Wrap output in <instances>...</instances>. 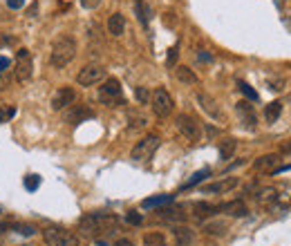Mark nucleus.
Returning a JSON list of instances; mask_svg holds the SVG:
<instances>
[{
  "instance_id": "f257e3e1",
  "label": "nucleus",
  "mask_w": 291,
  "mask_h": 246,
  "mask_svg": "<svg viewBox=\"0 0 291 246\" xmlns=\"http://www.w3.org/2000/svg\"><path fill=\"white\" fill-rule=\"evenodd\" d=\"M119 228V217L112 212H87L78 219V231L85 237H97V235H112Z\"/></svg>"
},
{
  "instance_id": "9d476101",
  "label": "nucleus",
  "mask_w": 291,
  "mask_h": 246,
  "mask_svg": "<svg viewBox=\"0 0 291 246\" xmlns=\"http://www.w3.org/2000/svg\"><path fill=\"white\" fill-rule=\"evenodd\" d=\"M74 99H76V92H74V87H70V85L58 87V90L54 92V97H52V110L54 112L65 110V107H70L74 103Z\"/></svg>"
},
{
  "instance_id": "ddd939ff",
  "label": "nucleus",
  "mask_w": 291,
  "mask_h": 246,
  "mask_svg": "<svg viewBox=\"0 0 291 246\" xmlns=\"http://www.w3.org/2000/svg\"><path fill=\"white\" fill-rule=\"evenodd\" d=\"M280 161V155L278 152H269V155H262L253 161V170L255 173H271L276 168V164Z\"/></svg>"
},
{
  "instance_id": "cd10ccee",
  "label": "nucleus",
  "mask_w": 291,
  "mask_h": 246,
  "mask_svg": "<svg viewBox=\"0 0 291 246\" xmlns=\"http://www.w3.org/2000/svg\"><path fill=\"white\" fill-rule=\"evenodd\" d=\"M211 175V168H202V170H197V173L193 175V177L188 179V181L184 183V186H182V190H186V188H193V186H197V183H202L204 179L209 177Z\"/></svg>"
},
{
  "instance_id": "6ab92c4d",
  "label": "nucleus",
  "mask_w": 291,
  "mask_h": 246,
  "mask_svg": "<svg viewBox=\"0 0 291 246\" xmlns=\"http://www.w3.org/2000/svg\"><path fill=\"white\" fill-rule=\"evenodd\" d=\"M123 32H126V16L116 11V14H112L110 18H108V34L123 36Z\"/></svg>"
},
{
  "instance_id": "c756f323",
  "label": "nucleus",
  "mask_w": 291,
  "mask_h": 246,
  "mask_svg": "<svg viewBox=\"0 0 291 246\" xmlns=\"http://www.w3.org/2000/svg\"><path fill=\"white\" fill-rule=\"evenodd\" d=\"M238 87H240V92H242V94L249 99V101H257V99H260V97H257V92L253 90V87L249 85V83H244V81H238Z\"/></svg>"
},
{
  "instance_id": "39448f33",
  "label": "nucleus",
  "mask_w": 291,
  "mask_h": 246,
  "mask_svg": "<svg viewBox=\"0 0 291 246\" xmlns=\"http://www.w3.org/2000/svg\"><path fill=\"white\" fill-rule=\"evenodd\" d=\"M43 240L47 246H78V237L63 226H47L43 231Z\"/></svg>"
},
{
  "instance_id": "ea45409f",
  "label": "nucleus",
  "mask_w": 291,
  "mask_h": 246,
  "mask_svg": "<svg viewBox=\"0 0 291 246\" xmlns=\"http://www.w3.org/2000/svg\"><path fill=\"white\" fill-rule=\"evenodd\" d=\"M25 5V0H7V7L9 9H20Z\"/></svg>"
},
{
  "instance_id": "393cba45",
  "label": "nucleus",
  "mask_w": 291,
  "mask_h": 246,
  "mask_svg": "<svg viewBox=\"0 0 291 246\" xmlns=\"http://www.w3.org/2000/svg\"><path fill=\"white\" fill-rule=\"evenodd\" d=\"M282 112V103L280 101H271L269 105H264V121L267 123H276L278 116Z\"/></svg>"
},
{
  "instance_id": "a878e982",
  "label": "nucleus",
  "mask_w": 291,
  "mask_h": 246,
  "mask_svg": "<svg viewBox=\"0 0 291 246\" xmlns=\"http://www.w3.org/2000/svg\"><path fill=\"white\" fill-rule=\"evenodd\" d=\"M235 148H238V141L235 139H226L222 141V145H219V159H231L233 152H235Z\"/></svg>"
},
{
  "instance_id": "bb28decb",
  "label": "nucleus",
  "mask_w": 291,
  "mask_h": 246,
  "mask_svg": "<svg viewBox=\"0 0 291 246\" xmlns=\"http://www.w3.org/2000/svg\"><path fill=\"white\" fill-rule=\"evenodd\" d=\"M166 235L164 233H146L144 235V246H166Z\"/></svg>"
},
{
  "instance_id": "4c0bfd02",
  "label": "nucleus",
  "mask_w": 291,
  "mask_h": 246,
  "mask_svg": "<svg viewBox=\"0 0 291 246\" xmlns=\"http://www.w3.org/2000/svg\"><path fill=\"white\" fill-rule=\"evenodd\" d=\"M78 2H81L83 9H97L101 5V0H78Z\"/></svg>"
},
{
  "instance_id": "a19ab883",
  "label": "nucleus",
  "mask_w": 291,
  "mask_h": 246,
  "mask_svg": "<svg viewBox=\"0 0 291 246\" xmlns=\"http://www.w3.org/2000/svg\"><path fill=\"white\" fill-rule=\"evenodd\" d=\"M11 43H14V38H11V36L0 34V47H2V45H11Z\"/></svg>"
},
{
  "instance_id": "2f4dec72",
  "label": "nucleus",
  "mask_w": 291,
  "mask_h": 246,
  "mask_svg": "<svg viewBox=\"0 0 291 246\" xmlns=\"http://www.w3.org/2000/svg\"><path fill=\"white\" fill-rule=\"evenodd\" d=\"M135 99L141 103V105L150 103V92H148V87H135Z\"/></svg>"
},
{
  "instance_id": "f8f14e48",
  "label": "nucleus",
  "mask_w": 291,
  "mask_h": 246,
  "mask_svg": "<svg viewBox=\"0 0 291 246\" xmlns=\"http://www.w3.org/2000/svg\"><path fill=\"white\" fill-rule=\"evenodd\" d=\"M92 116H94V110L90 105H72L65 112V121L70 126H78V123H83L85 119H92Z\"/></svg>"
},
{
  "instance_id": "1a4fd4ad",
  "label": "nucleus",
  "mask_w": 291,
  "mask_h": 246,
  "mask_svg": "<svg viewBox=\"0 0 291 246\" xmlns=\"http://www.w3.org/2000/svg\"><path fill=\"white\" fill-rule=\"evenodd\" d=\"M197 103H199V107H202V110L206 112L211 119L218 121V123H224V121H226V116H224L222 107L218 105V101H215L211 94H206V92H197Z\"/></svg>"
},
{
  "instance_id": "7ed1b4c3",
  "label": "nucleus",
  "mask_w": 291,
  "mask_h": 246,
  "mask_svg": "<svg viewBox=\"0 0 291 246\" xmlns=\"http://www.w3.org/2000/svg\"><path fill=\"white\" fill-rule=\"evenodd\" d=\"M99 101L108 107H116V105H126V99H123V90L121 83L116 78H106L103 85L99 87Z\"/></svg>"
},
{
  "instance_id": "58836bf2",
  "label": "nucleus",
  "mask_w": 291,
  "mask_h": 246,
  "mask_svg": "<svg viewBox=\"0 0 291 246\" xmlns=\"http://www.w3.org/2000/svg\"><path fill=\"white\" fill-rule=\"evenodd\" d=\"M197 58H199V61H202V63H211V61H213V56H211L209 52H204V49H199Z\"/></svg>"
},
{
  "instance_id": "dca6fc26",
  "label": "nucleus",
  "mask_w": 291,
  "mask_h": 246,
  "mask_svg": "<svg viewBox=\"0 0 291 246\" xmlns=\"http://www.w3.org/2000/svg\"><path fill=\"white\" fill-rule=\"evenodd\" d=\"M219 212V206H215V204H209V202H195L193 204V215L195 219H209L213 217V215H218Z\"/></svg>"
},
{
  "instance_id": "412c9836",
  "label": "nucleus",
  "mask_w": 291,
  "mask_h": 246,
  "mask_svg": "<svg viewBox=\"0 0 291 246\" xmlns=\"http://www.w3.org/2000/svg\"><path fill=\"white\" fill-rule=\"evenodd\" d=\"M175 76H177V81L180 83H184V85H197L199 83V76L190 68H186V65H177Z\"/></svg>"
},
{
  "instance_id": "aec40b11",
  "label": "nucleus",
  "mask_w": 291,
  "mask_h": 246,
  "mask_svg": "<svg viewBox=\"0 0 291 246\" xmlns=\"http://www.w3.org/2000/svg\"><path fill=\"white\" fill-rule=\"evenodd\" d=\"M175 246H193L195 233L186 226H175Z\"/></svg>"
},
{
  "instance_id": "e433bc0d",
  "label": "nucleus",
  "mask_w": 291,
  "mask_h": 246,
  "mask_svg": "<svg viewBox=\"0 0 291 246\" xmlns=\"http://www.w3.org/2000/svg\"><path fill=\"white\" fill-rule=\"evenodd\" d=\"M177 58H180V49H177V47H170L168 49V58H166V65H168V68H175Z\"/></svg>"
},
{
  "instance_id": "20e7f679",
  "label": "nucleus",
  "mask_w": 291,
  "mask_h": 246,
  "mask_svg": "<svg viewBox=\"0 0 291 246\" xmlns=\"http://www.w3.org/2000/svg\"><path fill=\"white\" fill-rule=\"evenodd\" d=\"M159 145H161V137L159 135H146L144 139L135 143L130 157L135 161H148L157 152V148H159Z\"/></svg>"
},
{
  "instance_id": "6e6552de",
  "label": "nucleus",
  "mask_w": 291,
  "mask_h": 246,
  "mask_svg": "<svg viewBox=\"0 0 291 246\" xmlns=\"http://www.w3.org/2000/svg\"><path fill=\"white\" fill-rule=\"evenodd\" d=\"M101 81H106V68H101V65H85L76 74V83L81 87H92Z\"/></svg>"
},
{
  "instance_id": "9b49d317",
  "label": "nucleus",
  "mask_w": 291,
  "mask_h": 246,
  "mask_svg": "<svg viewBox=\"0 0 291 246\" xmlns=\"http://www.w3.org/2000/svg\"><path fill=\"white\" fill-rule=\"evenodd\" d=\"M238 186H240L238 177H224V179H219V181L202 186V193L204 195H224V193H231V190L238 188Z\"/></svg>"
},
{
  "instance_id": "5701e85b",
  "label": "nucleus",
  "mask_w": 291,
  "mask_h": 246,
  "mask_svg": "<svg viewBox=\"0 0 291 246\" xmlns=\"http://www.w3.org/2000/svg\"><path fill=\"white\" fill-rule=\"evenodd\" d=\"M135 14H137V18H139V23L144 25V27H148V23H150V18H152V7L148 5L146 0H137Z\"/></svg>"
},
{
  "instance_id": "7c9ffc66",
  "label": "nucleus",
  "mask_w": 291,
  "mask_h": 246,
  "mask_svg": "<svg viewBox=\"0 0 291 246\" xmlns=\"http://www.w3.org/2000/svg\"><path fill=\"white\" fill-rule=\"evenodd\" d=\"M206 233H209V235H224V233H226V224L211 222V224H206Z\"/></svg>"
},
{
  "instance_id": "a211bd4d",
  "label": "nucleus",
  "mask_w": 291,
  "mask_h": 246,
  "mask_svg": "<svg viewBox=\"0 0 291 246\" xmlns=\"http://www.w3.org/2000/svg\"><path fill=\"white\" fill-rule=\"evenodd\" d=\"M235 112H238V116L242 119L244 126L255 128V112H253V105H249V101L235 103Z\"/></svg>"
},
{
  "instance_id": "49530a36",
  "label": "nucleus",
  "mask_w": 291,
  "mask_h": 246,
  "mask_svg": "<svg viewBox=\"0 0 291 246\" xmlns=\"http://www.w3.org/2000/svg\"><path fill=\"white\" fill-rule=\"evenodd\" d=\"M97 246H108V244H106V242H103V240H99V242H97Z\"/></svg>"
},
{
  "instance_id": "c03bdc74",
  "label": "nucleus",
  "mask_w": 291,
  "mask_h": 246,
  "mask_svg": "<svg viewBox=\"0 0 291 246\" xmlns=\"http://www.w3.org/2000/svg\"><path fill=\"white\" fill-rule=\"evenodd\" d=\"M282 152H285V155H291V141H289V143H285V145H282Z\"/></svg>"
},
{
  "instance_id": "72a5a7b5",
  "label": "nucleus",
  "mask_w": 291,
  "mask_h": 246,
  "mask_svg": "<svg viewBox=\"0 0 291 246\" xmlns=\"http://www.w3.org/2000/svg\"><path fill=\"white\" fill-rule=\"evenodd\" d=\"M16 116V107L14 105H2L0 107V123H5V121L14 119Z\"/></svg>"
},
{
  "instance_id": "473e14b6",
  "label": "nucleus",
  "mask_w": 291,
  "mask_h": 246,
  "mask_svg": "<svg viewBox=\"0 0 291 246\" xmlns=\"http://www.w3.org/2000/svg\"><path fill=\"white\" fill-rule=\"evenodd\" d=\"M38 186H40V177H38V175H27V177H25V188H27V190H32V193H34V190H38Z\"/></svg>"
},
{
  "instance_id": "f704fd0d",
  "label": "nucleus",
  "mask_w": 291,
  "mask_h": 246,
  "mask_svg": "<svg viewBox=\"0 0 291 246\" xmlns=\"http://www.w3.org/2000/svg\"><path fill=\"white\" fill-rule=\"evenodd\" d=\"M126 222L132 224V226H141L144 217H141V212H137V211H128L126 212Z\"/></svg>"
},
{
  "instance_id": "a18cd8bd",
  "label": "nucleus",
  "mask_w": 291,
  "mask_h": 246,
  "mask_svg": "<svg viewBox=\"0 0 291 246\" xmlns=\"http://www.w3.org/2000/svg\"><path fill=\"white\" fill-rule=\"evenodd\" d=\"M5 231H9V224H0V237L5 235Z\"/></svg>"
},
{
  "instance_id": "f03ea898",
  "label": "nucleus",
  "mask_w": 291,
  "mask_h": 246,
  "mask_svg": "<svg viewBox=\"0 0 291 246\" xmlns=\"http://www.w3.org/2000/svg\"><path fill=\"white\" fill-rule=\"evenodd\" d=\"M76 56V40L72 36H61V38L54 40L52 52H49V63L54 68H65L70 65Z\"/></svg>"
},
{
  "instance_id": "f3484780",
  "label": "nucleus",
  "mask_w": 291,
  "mask_h": 246,
  "mask_svg": "<svg viewBox=\"0 0 291 246\" xmlns=\"http://www.w3.org/2000/svg\"><path fill=\"white\" fill-rule=\"evenodd\" d=\"M157 217L164 219V222L175 224V222H184V219H186V212H184V208H182V206H170V208H159Z\"/></svg>"
},
{
  "instance_id": "2eb2a0df",
  "label": "nucleus",
  "mask_w": 291,
  "mask_h": 246,
  "mask_svg": "<svg viewBox=\"0 0 291 246\" xmlns=\"http://www.w3.org/2000/svg\"><path fill=\"white\" fill-rule=\"evenodd\" d=\"M219 211L226 212L228 217H244V215H249V208L242 199H233V202L219 204Z\"/></svg>"
},
{
  "instance_id": "37998d69",
  "label": "nucleus",
  "mask_w": 291,
  "mask_h": 246,
  "mask_svg": "<svg viewBox=\"0 0 291 246\" xmlns=\"http://www.w3.org/2000/svg\"><path fill=\"white\" fill-rule=\"evenodd\" d=\"M114 246H135V244H132L130 240H116V244H114Z\"/></svg>"
},
{
  "instance_id": "4468645a",
  "label": "nucleus",
  "mask_w": 291,
  "mask_h": 246,
  "mask_svg": "<svg viewBox=\"0 0 291 246\" xmlns=\"http://www.w3.org/2000/svg\"><path fill=\"white\" fill-rule=\"evenodd\" d=\"M32 56H23L18 58V63H16V70H14V78L18 83H27L32 78Z\"/></svg>"
},
{
  "instance_id": "c9c22d12",
  "label": "nucleus",
  "mask_w": 291,
  "mask_h": 246,
  "mask_svg": "<svg viewBox=\"0 0 291 246\" xmlns=\"http://www.w3.org/2000/svg\"><path fill=\"white\" fill-rule=\"evenodd\" d=\"M14 228L20 233V235H27V237H32L36 233V228L32 226V224H14Z\"/></svg>"
},
{
  "instance_id": "b1692460",
  "label": "nucleus",
  "mask_w": 291,
  "mask_h": 246,
  "mask_svg": "<svg viewBox=\"0 0 291 246\" xmlns=\"http://www.w3.org/2000/svg\"><path fill=\"white\" fill-rule=\"evenodd\" d=\"M146 126H148V119H146L139 110L128 112V128H130V130H141V128H146Z\"/></svg>"
},
{
  "instance_id": "4be33fe9",
  "label": "nucleus",
  "mask_w": 291,
  "mask_h": 246,
  "mask_svg": "<svg viewBox=\"0 0 291 246\" xmlns=\"http://www.w3.org/2000/svg\"><path fill=\"white\" fill-rule=\"evenodd\" d=\"M175 195H157V197H148L141 202V208H146V211H150V208H164L168 206V204H173Z\"/></svg>"
},
{
  "instance_id": "423d86ee",
  "label": "nucleus",
  "mask_w": 291,
  "mask_h": 246,
  "mask_svg": "<svg viewBox=\"0 0 291 246\" xmlns=\"http://www.w3.org/2000/svg\"><path fill=\"white\" fill-rule=\"evenodd\" d=\"M150 105H152V112H155L159 119H166V116H170V112H173L175 101L166 87H157L150 94Z\"/></svg>"
},
{
  "instance_id": "c85d7f7f",
  "label": "nucleus",
  "mask_w": 291,
  "mask_h": 246,
  "mask_svg": "<svg viewBox=\"0 0 291 246\" xmlns=\"http://www.w3.org/2000/svg\"><path fill=\"white\" fill-rule=\"evenodd\" d=\"M257 202H262V204H269V202H273V199H278V190L273 188V186H269V188H262V190H257Z\"/></svg>"
},
{
  "instance_id": "79ce46f5",
  "label": "nucleus",
  "mask_w": 291,
  "mask_h": 246,
  "mask_svg": "<svg viewBox=\"0 0 291 246\" xmlns=\"http://www.w3.org/2000/svg\"><path fill=\"white\" fill-rule=\"evenodd\" d=\"M9 68V58H5V56H0V72H5V70Z\"/></svg>"
},
{
  "instance_id": "0eeeda50",
  "label": "nucleus",
  "mask_w": 291,
  "mask_h": 246,
  "mask_svg": "<svg viewBox=\"0 0 291 246\" xmlns=\"http://www.w3.org/2000/svg\"><path fill=\"white\" fill-rule=\"evenodd\" d=\"M175 126H177L180 135L188 141H199V137H202V126H199V121L193 114H186V112L180 114L177 121H175Z\"/></svg>"
}]
</instances>
